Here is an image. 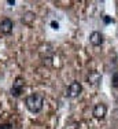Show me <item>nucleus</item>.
Wrapping results in <instances>:
<instances>
[{"label":"nucleus","mask_w":118,"mask_h":129,"mask_svg":"<svg viewBox=\"0 0 118 129\" xmlns=\"http://www.w3.org/2000/svg\"><path fill=\"white\" fill-rule=\"evenodd\" d=\"M25 104H26V109L29 110L33 114H37L43 110L44 106V96L41 93H30L29 96H26L25 99Z\"/></svg>","instance_id":"obj_1"},{"label":"nucleus","mask_w":118,"mask_h":129,"mask_svg":"<svg viewBox=\"0 0 118 129\" xmlns=\"http://www.w3.org/2000/svg\"><path fill=\"white\" fill-rule=\"evenodd\" d=\"M81 92H82V85H81V82L73 81V82L69 85V87H67V89H66V96L70 98V99H74V98L80 96V93H81Z\"/></svg>","instance_id":"obj_2"},{"label":"nucleus","mask_w":118,"mask_h":129,"mask_svg":"<svg viewBox=\"0 0 118 129\" xmlns=\"http://www.w3.org/2000/svg\"><path fill=\"white\" fill-rule=\"evenodd\" d=\"M23 88H25L23 78L22 77H17V78H15V81L12 82V87L10 89V93L14 98H18V96H21V93L23 92Z\"/></svg>","instance_id":"obj_3"},{"label":"nucleus","mask_w":118,"mask_h":129,"mask_svg":"<svg viewBox=\"0 0 118 129\" xmlns=\"http://www.w3.org/2000/svg\"><path fill=\"white\" fill-rule=\"evenodd\" d=\"M106 114H107V107H106V104H103V103L95 104L94 110H92V115H94L95 118L102 119V118H104V115H106Z\"/></svg>","instance_id":"obj_4"},{"label":"nucleus","mask_w":118,"mask_h":129,"mask_svg":"<svg viewBox=\"0 0 118 129\" xmlns=\"http://www.w3.org/2000/svg\"><path fill=\"white\" fill-rule=\"evenodd\" d=\"M12 27H14L12 19H10V18L2 19V22H0V32H2L3 35H10V33L12 32Z\"/></svg>","instance_id":"obj_5"},{"label":"nucleus","mask_w":118,"mask_h":129,"mask_svg":"<svg viewBox=\"0 0 118 129\" xmlns=\"http://www.w3.org/2000/svg\"><path fill=\"white\" fill-rule=\"evenodd\" d=\"M89 41H91V44L94 45V47H99V45L103 44V35H102L100 32H98V30H95V32H92L91 36H89Z\"/></svg>","instance_id":"obj_6"},{"label":"nucleus","mask_w":118,"mask_h":129,"mask_svg":"<svg viewBox=\"0 0 118 129\" xmlns=\"http://www.w3.org/2000/svg\"><path fill=\"white\" fill-rule=\"evenodd\" d=\"M86 81H88L89 85H92V87H96V85L99 84V82L102 81V76L99 74L98 72H91L88 74V77H86Z\"/></svg>","instance_id":"obj_7"},{"label":"nucleus","mask_w":118,"mask_h":129,"mask_svg":"<svg viewBox=\"0 0 118 129\" xmlns=\"http://www.w3.org/2000/svg\"><path fill=\"white\" fill-rule=\"evenodd\" d=\"M35 13H32V11H26L23 15H22V22L25 25H32V22L35 21Z\"/></svg>","instance_id":"obj_8"},{"label":"nucleus","mask_w":118,"mask_h":129,"mask_svg":"<svg viewBox=\"0 0 118 129\" xmlns=\"http://www.w3.org/2000/svg\"><path fill=\"white\" fill-rule=\"evenodd\" d=\"M111 82H113V87L114 88H118V72H115L113 74V80H111Z\"/></svg>","instance_id":"obj_9"},{"label":"nucleus","mask_w":118,"mask_h":129,"mask_svg":"<svg viewBox=\"0 0 118 129\" xmlns=\"http://www.w3.org/2000/svg\"><path fill=\"white\" fill-rule=\"evenodd\" d=\"M51 26H52V29H55V30L59 29V23L55 22V21H52V22H51Z\"/></svg>","instance_id":"obj_10"},{"label":"nucleus","mask_w":118,"mask_h":129,"mask_svg":"<svg viewBox=\"0 0 118 129\" xmlns=\"http://www.w3.org/2000/svg\"><path fill=\"white\" fill-rule=\"evenodd\" d=\"M12 128V125L10 124H4V125H0V129H11Z\"/></svg>","instance_id":"obj_11"},{"label":"nucleus","mask_w":118,"mask_h":129,"mask_svg":"<svg viewBox=\"0 0 118 129\" xmlns=\"http://www.w3.org/2000/svg\"><path fill=\"white\" fill-rule=\"evenodd\" d=\"M104 22H106V23H110V22H114V21L110 19V18H107V17H104Z\"/></svg>","instance_id":"obj_12"},{"label":"nucleus","mask_w":118,"mask_h":129,"mask_svg":"<svg viewBox=\"0 0 118 129\" xmlns=\"http://www.w3.org/2000/svg\"><path fill=\"white\" fill-rule=\"evenodd\" d=\"M7 4H10V6H14V4H15V2H14V0H8V2H7Z\"/></svg>","instance_id":"obj_13"}]
</instances>
